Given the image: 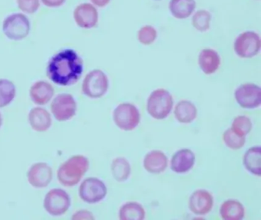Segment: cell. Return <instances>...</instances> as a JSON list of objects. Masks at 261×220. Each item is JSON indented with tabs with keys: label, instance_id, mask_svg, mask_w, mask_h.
<instances>
[{
	"label": "cell",
	"instance_id": "obj_1",
	"mask_svg": "<svg viewBox=\"0 0 261 220\" xmlns=\"http://www.w3.org/2000/svg\"><path fill=\"white\" fill-rule=\"evenodd\" d=\"M83 70V61L77 52L72 49H65L50 60L47 75L57 85L67 87L77 82Z\"/></svg>",
	"mask_w": 261,
	"mask_h": 220
},
{
	"label": "cell",
	"instance_id": "obj_2",
	"mask_svg": "<svg viewBox=\"0 0 261 220\" xmlns=\"http://www.w3.org/2000/svg\"><path fill=\"white\" fill-rule=\"evenodd\" d=\"M89 168V160L83 155H74L64 162L58 170L59 181L65 186L77 184Z\"/></svg>",
	"mask_w": 261,
	"mask_h": 220
},
{
	"label": "cell",
	"instance_id": "obj_3",
	"mask_svg": "<svg viewBox=\"0 0 261 220\" xmlns=\"http://www.w3.org/2000/svg\"><path fill=\"white\" fill-rule=\"evenodd\" d=\"M173 106V98L168 90L160 88L154 90L147 100V112L155 119H166Z\"/></svg>",
	"mask_w": 261,
	"mask_h": 220
},
{
	"label": "cell",
	"instance_id": "obj_4",
	"mask_svg": "<svg viewBox=\"0 0 261 220\" xmlns=\"http://www.w3.org/2000/svg\"><path fill=\"white\" fill-rule=\"evenodd\" d=\"M109 87L107 75L100 70H94L85 76L82 84V92L91 99H98L105 96Z\"/></svg>",
	"mask_w": 261,
	"mask_h": 220
},
{
	"label": "cell",
	"instance_id": "obj_5",
	"mask_svg": "<svg viewBox=\"0 0 261 220\" xmlns=\"http://www.w3.org/2000/svg\"><path fill=\"white\" fill-rule=\"evenodd\" d=\"M114 123L123 131H132L140 122L138 108L131 103L120 104L114 109L113 115Z\"/></svg>",
	"mask_w": 261,
	"mask_h": 220
},
{
	"label": "cell",
	"instance_id": "obj_6",
	"mask_svg": "<svg viewBox=\"0 0 261 220\" xmlns=\"http://www.w3.org/2000/svg\"><path fill=\"white\" fill-rule=\"evenodd\" d=\"M3 30L10 39L15 41L24 39L30 33V21L23 14H13L4 20Z\"/></svg>",
	"mask_w": 261,
	"mask_h": 220
},
{
	"label": "cell",
	"instance_id": "obj_7",
	"mask_svg": "<svg viewBox=\"0 0 261 220\" xmlns=\"http://www.w3.org/2000/svg\"><path fill=\"white\" fill-rule=\"evenodd\" d=\"M108 194L106 185L102 180L96 177L85 179L80 187L79 196L84 202L90 204L99 203L103 200Z\"/></svg>",
	"mask_w": 261,
	"mask_h": 220
},
{
	"label": "cell",
	"instance_id": "obj_8",
	"mask_svg": "<svg viewBox=\"0 0 261 220\" xmlns=\"http://www.w3.org/2000/svg\"><path fill=\"white\" fill-rule=\"evenodd\" d=\"M71 206L69 195L62 189H53L45 196L44 208L50 215L59 216L64 215Z\"/></svg>",
	"mask_w": 261,
	"mask_h": 220
},
{
	"label": "cell",
	"instance_id": "obj_9",
	"mask_svg": "<svg viewBox=\"0 0 261 220\" xmlns=\"http://www.w3.org/2000/svg\"><path fill=\"white\" fill-rule=\"evenodd\" d=\"M51 110L56 120L65 122L72 119L77 111V103L72 95H58L51 104Z\"/></svg>",
	"mask_w": 261,
	"mask_h": 220
},
{
	"label": "cell",
	"instance_id": "obj_10",
	"mask_svg": "<svg viewBox=\"0 0 261 220\" xmlns=\"http://www.w3.org/2000/svg\"><path fill=\"white\" fill-rule=\"evenodd\" d=\"M260 38L253 32L241 33L235 40L234 51L240 58H250L256 56L260 50Z\"/></svg>",
	"mask_w": 261,
	"mask_h": 220
},
{
	"label": "cell",
	"instance_id": "obj_11",
	"mask_svg": "<svg viewBox=\"0 0 261 220\" xmlns=\"http://www.w3.org/2000/svg\"><path fill=\"white\" fill-rule=\"evenodd\" d=\"M234 97L242 108H258L261 104L260 87L253 84H243L235 90Z\"/></svg>",
	"mask_w": 261,
	"mask_h": 220
},
{
	"label": "cell",
	"instance_id": "obj_12",
	"mask_svg": "<svg viewBox=\"0 0 261 220\" xmlns=\"http://www.w3.org/2000/svg\"><path fill=\"white\" fill-rule=\"evenodd\" d=\"M27 178L29 183L34 187H46L53 180V171L46 163H36L29 170Z\"/></svg>",
	"mask_w": 261,
	"mask_h": 220
},
{
	"label": "cell",
	"instance_id": "obj_13",
	"mask_svg": "<svg viewBox=\"0 0 261 220\" xmlns=\"http://www.w3.org/2000/svg\"><path fill=\"white\" fill-rule=\"evenodd\" d=\"M189 205V209L194 214L206 215L213 207V197L208 191L198 189L191 195Z\"/></svg>",
	"mask_w": 261,
	"mask_h": 220
},
{
	"label": "cell",
	"instance_id": "obj_14",
	"mask_svg": "<svg viewBox=\"0 0 261 220\" xmlns=\"http://www.w3.org/2000/svg\"><path fill=\"white\" fill-rule=\"evenodd\" d=\"M74 18L77 25L84 29L95 27L98 21V13L94 6L83 3L77 6L74 12Z\"/></svg>",
	"mask_w": 261,
	"mask_h": 220
},
{
	"label": "cell",
	"instance_id": "obj_15",
	"mask_svg": "<svg viewBox=\"0 0 261 220\" xmlns=\"http://www.w3.org/2000/svg\"><path fill=\"white\" fill-rule=\"evenodd\" d=\"M195 156L190 149H181L173 154L171 159V169L177 174H184L193 168Z\"/></svg>",
	"mask_w": 261,
	"mask_h": 220
},
{
	"label": "cell",
	"instance_id": "obj_16",
	"mask_svg": "<svg viewBox=\"0 0 261 220\" xmlns=\"http://www.w3.org/2000/svg\"><path fill=\"white\" fill-rule=\"evenodd\" d=\"M143 166L151 174H160L167 168V157L163 151L153 150L145 156Z\"/></svg>",
	"mask_w": 261,
	"mask_h": 220
},
{
	"label": "cell",
	"instance_id": "obj_17",
	"mask_svg": "<svg viewBox=\"0 0 261 220\" xmlns=\"http://www.w3.org/2000/svg\"><path fill=\"white\" fill-rule=\"evenodd\" d=\"M29 122L32 128L39 132H44L49 129L51 125L50 113L41 107L33 108L29 114Z\"/></svg>",
	"mask_w": 261,
	"mask_h": 220
},
{
	"label": "cell",
	"instance_id": "obj_18",
	"mask_svg": "<svg viewBox=\"0 0 261 220\" xmlns=\"http://www.w3.org/2000/svg\"><path fill=\"white\" fill-rule=\"evenodd\" d=\"M55 90L53 86L45 81H39L32 86L30 90V97L37 105H45L54 96Z\"/></svg>",
	"mask_w": 261,
	"mask_h": 220
},
{
	"label": "cell",
	"instance_id": "obj_19",
	"mask_svg": "<svg viewBox=\"0 0 261 220\" xmlns=\"http://www.w3.org/2000/svg\"><path fill=\"white\" fill-rule=\"evenodd\" d=\"M198 64L206 75L212 74L219 68L221 58L218 52L213 49H203L198 56Z\"/></svg>",
	"mask_w": 261,
	"mask_h": 220
},
{
	"label": "cell",
	"instance_id": "obj_20",
	"mask_svg": "<svg viewBox=\"0 0 261 220\" xmlns=\"http://www.w3.org/2000/svg\"><path fill=\"white\" fill-rule=\"evenodd\" d=\"M197 108L190 101L181 100L175 105L174 115L180 123H191L197 116Z\"/></svg>",
	"mask_w": 261,
	"mask_h": 220
},
{
	"label": "cell",
	"instance_id": "obj_21",
	"mask_svg": "<svg viewBox=\"0 0 261 220\" xmlns=\"http://www.w3.org/2000/svg\"><path fill=\"white\" fill-rule=\"evenodd\" d=\"M195 0H171L169 10L172 15L178 19H185L192 15L195 9Z\"/></svg>",
	"mask_w": 261,
	"mask_h": 220
},
{
	"label": "cell",
	"instance_id": "obj_22",
	"mask_svg": "<svg viewBox=\"0 0 261 220\" xmlns=\"http://www.w3.org/2000/svg\"><path fill=\"white\" fill-rule=\"evenodd\" d=\"M220 214H221L223 219H242L244 216V206L238 200H227L221 205Z\"/></svg>",
	"mask_w": 261,
	"mask_h": 220
},
{
	"label": "cell",
	"instance_id": "obj_23",
	"mask_svg": "<svg viewBox=\"0 0 261 220\" xmlns=\"http://www.w3.org/2000/svg\"><path fill=\"white\" fill-rule=\"evenodd\" d=\"M244 164L246 169L255 175H261L260 147H252L246 151L244 156Z\"/></svg>",
	"mask_w": 261,
	"mask_h": 220
},
{
	"label": "cell",
	"instance_id": "obj_24",
	"mask_svg": "<svg viewBox=\"0 0 261 220\" xmlns=\"http://www.w3.org/2000/svg\"><path fill=\"white\" fill-rule=\"evenodd\" d=\"M146 212L140 203L129 202L122 206L119 212V218L122 220H142Z\"/></svg>",
	"mask_w": 261,
	"mask_h": 220
},
{
	"label": "cell",
	"instance_id": "obj_25",
	"mask_svg": "<svg viewBox=\"0 0 261 220\" xmlns=\"http://www.w3.org/2000/svg\"><path fill=\"white\" fill-rule=\"evenodd\" d=\"M111 171H112L114 178L117 181H125L130 175V164L124 157H117L113 160L112 164H111Z\"/></svg>",
	"mask_w": 261,
	"mask_h": 220
},
{
	"label": "cell",
	"instance_id": "obj_26",
	"mask_svg": "<svg viewBox=\"0 0 261 220\" xmlns=\"http://www.w3.org/2000/svg\"><path fill=\"white\" fill-rule=\"evenodd\" d=\"M16 94V89L12 81L0 79V108L10 105Z\"/></svg>",
	"mask_w": 261,
	"mask_h": 220
},
{
	"label": "cell",
	"instance_id": "obj_27",
	"mask_svg": "<svg viewBox=\"0 0 261 220\" xmlns=\"http://www.w3.org/2000/svg\"><path fill=\"white\" fill-rule=\"evenodd\" d=\"M212 16L207 11L198 10L195 12L192 18V22L193 27L198 32H206L210 28Z\"/></svg>",
	"mask_w": 261,
	"mask_h": 220
},
{
	"label": "cell",
	"instance_id": "obj_28",
	"mask_svg": "<svg viewBox=\"0 0 261 220\" xmlns=\"http://www.w3.org/2000/svg\"><path fill=\"white\" fill-rule=\"evenodd\" d=\"M231 129L238 135L245 137L251 131V120L245 116H238L233 119Z\"/></svg>",
	"mask_w": 261,
	"mask_h": 220
},
{
	"label": "cell",
	"instance_id": "obj_29",
	"mask_svg": "<svg viewBox=\"0 0 261 220\" xmlns=\"http://www.w3.org/2000/svg\"><path fill=\"white\" fill-rule=\"evenodd\" d=\"M223 140L229 148L233 150L242 148L246 142L245 137L238 135L231 128L226 130L223 134Z\"/></svg>",
	"mask_w": 261,
	"mask_h": 220
},
{
	"label": "cell",
	"instance_id": "obj_30",
	"mask_svg": "<svg viewBox=\"0 0 261 220\" xmlns=\"http://www.w3.org/2000/svg\"><path fill=\"white\" fill-rule=\"evenodd\" d=\"M137 38L141 44L149 45L152 44L156 39V30L151 25L143 26L139 31Z\"/></svg>",
	"mask_w": 261,
	"mask_h": 220
},
{
	"label": "cell",
	"instance_id": "obj_31",
	"mask_svg": "<svg viewBox=\"0 0 261 220\" xmlns=\"http://www.w3.org/2000/svg\"><path fill=\"white\" fill-rule=\"evenodd\" d=\"M17 4L22 12L34 13L39 8V0H17Z\"/></svg>",
	"mask_w": 261,
	"mask_h": 220
},
{
	"label": "cell",
	"instance_id": "obj_32",
	"mask_svg": "<svg viewBox=\"0 0 261 220\" xmlns=\"http://www.w3.org/2000/svg\"><path fill=\"white\" fill-rule=\"evenodd\" d=\"M92 213L88 210H79L73 215V220L94 219Z\"/></svg>",
	"mask_w": 261,
	"mask_h": 220
},
{
	"label": "cell",
	"instance_id": "obj_33",
	"mask_svg": "<svg viewBox=\"0 0 261 220\" xmlns=\"http://www.w3.org/2000/svg\"><path fill=\"white\" fill-rule=\"evenodd\" d=\"M42 1L48 7H59L64 4L65 0H42Z\"/></svg>",
	"mask_w": 261,
	"mask_h": 220
},
{
	"label": "cell",
	"instance_id": "obj_34",
	"mask_svg": "<svg viewBox=\"0 0 261 220\" xmlns=\"http://www.w3.org/2000/svg\"><path fill=\"white\" fill-rule=\"evenodd\" d=\"M95 6H99V7H105V6L110 3L111 0H91Z\"/></svg>",
	"mask_w": 261,
	"mask_h": 220
},
{
	"label": "cell",
	"instance_id": "obj_35",
	"mask_svg": "<svg viewBox=\"0 0 261 220\" xmlns=\"http://www.w3.org/2000/svg\"><path fill=\"white\" fill-rule=\"evenodd\" d=\"M3 124V117L2 115H1V113H0V128H1V126H2Z\"/></svg>",
	"mask_w": 261,
	"mask_h": 220
}]
</instances>
